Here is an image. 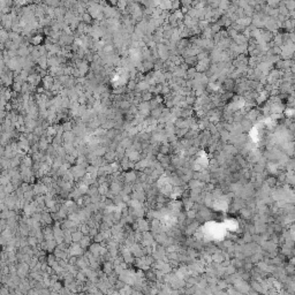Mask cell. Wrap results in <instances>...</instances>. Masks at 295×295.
<instances>
[{
  "mask_svg": "<svg viewBox=\"0 0 295 295\" xmlns=\"http://www.w3.org/2000/svg\"><path fill=\"white\" fill-rule=\"evenodd\" d=\"M137 109H139V114L142 115L143 118L150 117L151 106H150V103H149V102H142L140 105L137 106Z\"/></svg>",
  "mask_w": 295,
  "mask_h": 295,
  "instance_id": "1",
  "label": "cell"
},
{
  "mask_svg": "<svg viewBox=\"0 0 295 295\" xmlns=\"http://www.w3.org/2000/svg\"><path fill=\"white\" fill-rule=\"evenodd\" d=\"M90 62H88L87 60H80L76 62V68L77 70L81 73L82 76H85L89 72H90Z\"/></svg>",
  "mask_w": 295,
  "mask_h": 295,
  "instance_id": "2",
  "label": "cell"
},
{
  "mask_svg": "<svg viewBox=\"0 0 295 295\" xmlns=\"http://www.w3.org/2000/svg\"><path fill=\"white\" fill-rule=\"evenodd\" d=\"M235 81L232 80V78H226L224 82H222V88L226 90V92H231L232 90H233L234 88H235Z\"/></svg>",
  "mask_w": 295,
  "mask_h": 295,
  "instance_id": "3",
  "label": "cell"
},
{
  "mask_svg": "<svg viewBox=\"0 0 295 295\" xmlns=\"http://www.w3.org/2000/svg\"><path fill=\"white\" fill-rule=\"evenodd\" d=\"M150 83L148 82V81H145V80H143V81H140V82H137V88H136V91H139V92H145V91H149V89H150Z\"/></svg>",
  "mask_w": 295,
  "mask_h": 295,
  "instance_id": "4",
  "label": "cell"
},
{
  "mask_svg": "<svg viewBox=\"0 0 295 295\" xmlns=\"http://www.w3.org/2000/svg\"><path fill=\"white\" fill-rule=\"evenodd\" d=\"M62 139H63V143H72V144H74V141L76 139V135L73 132H65L63 135H62Z\"/></svg>",
  "mask_w": 295,
  "mask_h": 295,
  "instance_id": "5",
  "label": "cell"
},
{
  "mask_svg": "<svg viewBox=\"0 0 295 295\" xmlns=\"http://www.w3.org/2000/svg\"><path fill=\"white\" fill-rule=\"evenodd\" d=\"M30 55V51L28 48V45H22L17 50V57L18 58H28Z\"/></svg>",
  "mask_w": 295,
  "mask_h": 295,
  "instance_id": "6",
  "label": "cell"
},
{
  "mask_svg": "<svg viewBox=\"0 0 295 295\" xmlns=\"http://www.w3.org/2000/svg\"><path fill=\"white\" fill-rule=\"evenodd\" d=\"M171 151V144L170 143H165V144H160V148H159V154L161 155H168Z\"/></svg>",
  "mask_w": 295,
  "mask_h": 295,
  "instance_id": "7",
  "label": "cell"
},
{
  "mask_svg": "<svg viewBox=\"0 0 295 295\" xmlns=\"http://www.w3.org/2000/svg\"><path fill=\"white\" fill-rule=\"evenodd\" d=\"M81 21H82V22H84L85 24H91V23H92V21H93V18H92V16L88 13V11H87L83 15H81Z\"/></svg>",
  "mask_w": 295,
  "mask_h": 295,
  "instance_id": "8",
  "label": "cell"
},
{
  "mask_svg": "<svg viewBox=\"0 0 295 295\" xmlns=\"http://www.w3.org/2000/svg\"><path fill=\"white\" fill-rule=\"evenodd\" d=\"M127 90L128 91H136V88H137V81H134V80H129L127 82Z\"/></svg>",
  "mask_w": 295,
  "mask_h": 295,
  "instance_id": "9",
  "label": "cell"
},
{
  "mask_svg": "<svg viewBox=\"0 0 295 295\" xmlns=\"http://www.w3.org/2000/svg\"><path fill=\"white\" fill-rule=\"evenodd\" d=\"M61 126H62V128H63V130H65V132H73V128H74L73 121L67 120V121H65L63 124H61Z\"/></svg>",
  "mask_w": 295,
  "mask_h": 295,
  "instance_id": "10",
  "label": "cell"
},
{
  "mask_svg": "<svg viewBox=\"0 0 295 295\" xmlns=\"http://www.w3.org/2000/svg\"><path fill=\"white\" fill-rule=\"evenodd\" d=\"M141 97H142V102H150L151 99H154V93H151L150 91H145V92H142Z\"/></svg>",
  "mask_w": 295,
  "mask_h": 295,
  "instance_id": "11",
  "label": "cell"
},
{
  "mask_svg": "<svg viewBox=\"0 0 295 295\" xmlns=\"http://www.w3.org/2000/svg\"><path fill=\"white\" fill-rule=\"evenodd\" d=\"M104 157H105L106 161H114L117 159V154H115V151H107Z\"/></svg>",
  "mask_w": 295,
  "mask_h": 295,
  "instance_id": "12",
  "label": "cell"
},
{
  "mask_svg": "<svg viewBox=\"0 0 295 295\" xmlns=\"http://www.w3.org/2000/svg\"><path fill=\"white\" fill-rule=\"evenodd\" d=\"M241 126H242V129H243V132H247V130H249V129L251 128V121L245 118V119H243V120L241 121Z\"/></svg>",
  "mask_w": 295,
  "mask_h": 295,
  "instance_id": "13",
  "label": "cell"
},
{
  "mask_svg": "<svg viewBox=\"0 0 295 295\" xmlns=\"http://www.w3.org/2000/svg\"><path fill=\"white\" fill-rule=\"evenodd\" d=\"M135 178H136V175H135L134 172H129V173L127 174V180H134Z\"/></svg>",
  "mask_w": 295,
  "mask_h": 295,
  "instance_id": "14",
  "label": "cell"
},
{
  "mask_svg": "<svg viewBox=\"0 0 295 295\" xmlns=\"http://www.w3.org/2000/svg\"><path fill=\"white\" fill-rule=\"evenodd\" d=\"M73 239H74V241H78L80 239H81V234L80 233H76L73 235Z\"/></svg>",
  "mask_w": 295,
  "mask_h": 295,
  "instance_id": "15",
  "label": "cell"
},
{
  "mask_svg": "<svg viewBox=\"0 0 295 295\" xmlns=\"http://www.w3.org/2000/svg\"><path fill=\"white\" fill-rule=\"evenodd\" d=\"M293 60H294V62H295V52H294V54H293Z\"/></svg>",
  "mask_w": 295,
  "mask_h": 295,
  "instance_id": "16",
  "label": "cell"
}]
</instances>
